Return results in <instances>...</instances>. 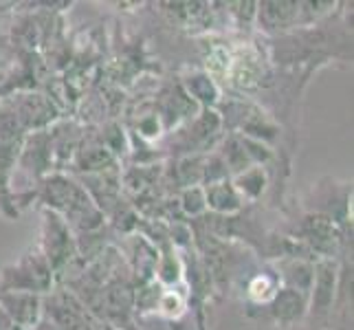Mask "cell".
Wrapping results in <instances>:
<instances>
[{
	"label": "cell",
	"instance_id": "cell-1",
	"mask_svg": "<svg viewBox=\"0 0 354 330\" xmlns=\"http://www.w3.org/2000/svg\"><path fill=\"white\" fill-rule=\"evenodd\" d=\"M53 284V268L40 249L24 253L18 262L7 266L0 277V293H46Z\"/></svg>",
	"mask_w": 354,
	"mask_h": 330
},
{
	"label": "cell",
	"instance_id": "cell-2",
	"mask_svg": "<svg viewBox=\"0 0 354 330\" xmlns=\"http://www.w3.org/2000/svg\"><path fill=\"white\" fill-rule=\"evenodd\" d=\"M337 264L333 260H322L315 266L313 275V297L308 304V317L310 322L328 326L333 322L335 311V297H337Z\"/></svg>",
	"mask_w": 354,
	"mask_h": 330
},
{
	"label": "cell",
	"instance_id": "cell-3",
	"mask_svg": "<svg viewBox=\"0 0 354 330\" xmlns=\"http://www.w3.org/2000/svg\"><path fill=\"white\" fill-rule=\"evenodd\" d=\"M44 199H46L48 207L53 205L55 210H62L66 214V218L73 220V223H82V220H86V212L97 214V210L86 196V192L64 176L48 178L46 187H44Z\"/></svg>",
	"mask_w": 354,
	"mask_h": 330
},
{
	"label": "cell",
	"instance_id": "cell-4",
	"mask_svg": "<svg viewBox=\"0 0 354 330\" xmlns=\"http://www.w3.org/2000/svg\"><path fill=\"white\" fill-rule=\"evenodd\" d=\"M75 251V242L71 240L68 227L55 212L44 214V258L48 260L53 271L62 268Z\"/></svg>",
	"mask_w": 354,
	"mask_h": 330
},
{
	"label": "cell",
	"instance_id": "cell-5",
	"mask_svg": "<svg viewBox=\"0 0 354 330\" xmlns=\"http://www.w3.org/2000/svg\"><path fill=\"white\" fill-rule=\"evenodd\" d=\"M258 309H266L268 317L282 328H288L295 322H299L308 311V293H301L297 288H277V293L273 295V300L264 304V306Z\"/></svg>",
	"mask_w": 354,
	"mask_h": 330
},
{
	"label": "cell",
	"instance_id": "cell-6",
	"mask_svg": "<svg viewBox=\"0 0 354 330\" xmlns=\"http://www.w3.org/2000/svg\"><path fill=\"white\" fill-rule=\"evenodd\" d=\"M0 309L7 313L14 326L29 330L40 322L42 300L33 293H0Z\"/></svg>",
	"mask_w": 354,
	"mask_h": 330
},
{
	"label": "cell",
	"instance_id": "cell-7",
	"mask_svg": "<svg viewBox=\"0 0 354 330\" xmlns=\"http://www.w3.org/2000/svg\"><path fill=\"white\" fill-rule=\"evenodd\" d=\"M255 11L264 31H284L297 27L301 16V3H262Z\"/></svg>",
	"mask_w": 354,
	"mask_h": 330
},
{
	"label": "cell",
	"instance_id": "cell-8",
	"mask_svg": "<svg viewBox=\"0 0 354 330\" xmlns=\"http://www.w3.org/2000/svg\"><path fill=\"white\" fill-rule=\"evenodd\" d=\"M205 205L212 207L218 214H234L242 207V199L238 190L231 185L229 181H218V183H212V185H207Z\"/></svg>",
	"mask_w": 354,
	"mask_h": 330
},
{
	"label": "cell",
	"instance_id": "cell-9",
	"mask_svg": "<svg viewBox=\"0 0 354 330\" xmlns=\"http://www.w3.org/2000/svg\"><path fill=\"white\" fill-rule=\"evenodd\" d=\"M234 187L238 190V194H244V196H251V199H258L260 194L264 192V172H262V167L244 169V172L238 176Z\"/></svg>",
	"mask_w": 354,
	"mask_h": 330
},
{
	"label": "cell",
	"instance_id": "cell-10",
	"mask_svg": "<svg viewBox=\"0 0 354 330\" xmlns=\"http://www.w3.org/2000/svg\"><path fill=\"white\" fill-rule=\"evenodd\" d=\"M187 89L194 97H198L201 102L205 104H214L218 100V89L216 84L212 82L209 75H203V73H198V75H192L187 80Z\"/></svg>",
	"mask_w": 354,
	"mask_h": 330
},
{
	"label": "cell",
	"instance_id": "cell-11",
	"mask_svg": "<svg viewBox=\"0 0 354 330\" xmlns=\"http://www.w3.org/2000/svg\"><path fill=\"white\" fill-rule=\"evenodd\" d=\"M183 210H185L187 214L192 216H196L201 212L207 210V205H205V196H203V192L201 190H187L185 194H183Z\"/></svg>",
	"mask_w": 354,
	"mask_h": 330
},
{
	"label": "cell",
	"instance_id": "cell-12",
	"mask_svg": "<svg viewBox=\"0 0 354 330\" xmlns=\"http://www.w3.org/2000/svg\"><path fill=\"white\" fill-rule=\"evenodd\" d=\"M11 326H14V324H11V320L7 317V313H5L3 309H0V330H11Z\"/></svg>",
	"mask_w": 354,
	"mask_h": 330
}]
</instances>
